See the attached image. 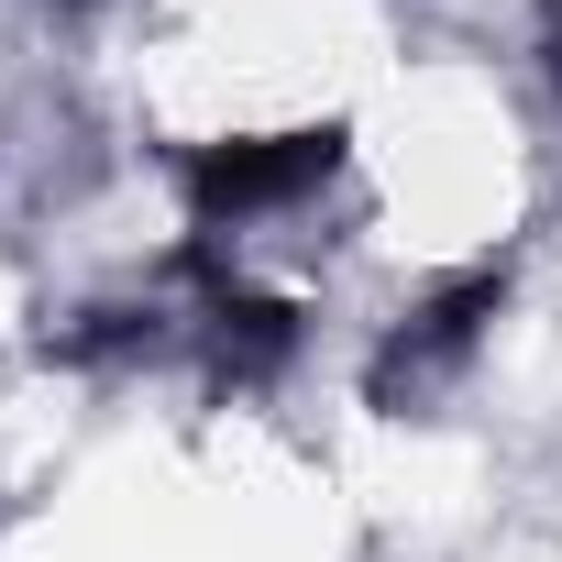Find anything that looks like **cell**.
I'll list each match as a JSON object with an SVG mask.
<instances>
[{
	"instance_id": "cell-1",
	"label": "cell",
	"mask_w": 562,
	"mask_h": 562,
	"mask_svg": "<svg viewBox=\"0 0 562 562\" xmlns=\"http://www.w3.org/2000/svg\"><path fill=\"white\" fill-rule=\"evenodd\" d=\"M507 310V265H463V276H441V288L375 342V408H419L441 375H463L474 364V342H485V321Z\"/></svg>"
},
{
	"instance_id": "cell-3",
	"label": "cell",
	"mask_w": 562,
	"mask_h": 562,
	"mask_svg": "<svg viewBox=\"0 0 562 562\" xmlns=\"http://www.w3.org/2000/svg\"><path fill=\"white\" fill-rule=\"evenodd\" d=\"M210 364L232 375V386H265V375H288V353H299V310L288 299H254V288H210Z\"/></svg>"
},
{
	"instance_id": "cell-2",
	"label": "cell",
	"mask_w": 562,
	"mask_h": 562,
	"mask_svg": "<svg viewBox=\"0 0 562 562\" xmlns=\"http://www.w3.org/2000/svg\"><path fill=\"white\" fill-rule=\"evenodd\" d=\"M342 166V133H243V144H199L188 199L199 221H254V210H288Z\"/></svg>"
}]
</instances>
